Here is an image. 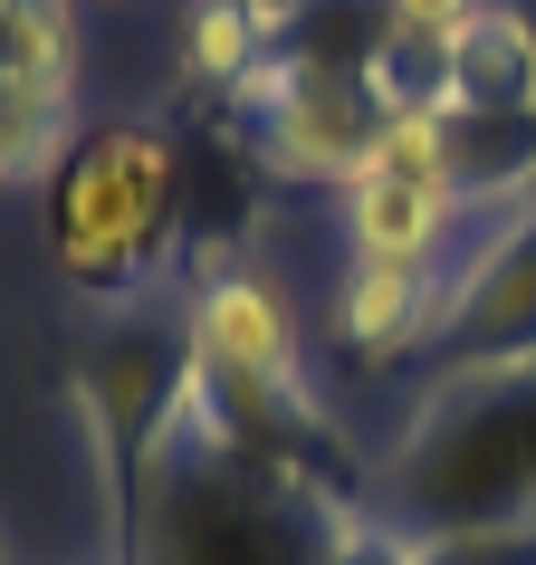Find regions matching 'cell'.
I'll use <instances>...</instances> for the list:
<instances>
[{"label": "cell", "instance_id": "277c9868", "mask_svg": "<svg viewBox=\"0 0 536 565\" xmlns=\"http://www.w3.org/2000/svg\"><path fill=\"white\" fill-rule=\"evenodd\" d=\"M182 413H192V317H163V307L106 317V335L77 364V422H87V450L116 518L135 499V479L173 450Z\"/></svg>", "mask_w": 536, "mask_h": 565}, {"label": "cell", "instance_id": "5b68a950", "mask_svg": "<svg viewBox=\"0 0 536 565\" xmlns=\"http://www.w3.org/2000/svg\"><path fill=\"white\" fill-rule=\"evenodd\" d=\"M249 125V153H259L268 192H345V182L374 163V135H384V87L364 77H288L278 58H259L231 96H211Z\"/></svg>", "mask_w": 536, "mask_h": 565}, {"label": "cell", "instance_id": "52a82bcc", "mask_svg": "<svg viewBox=\"0 0 536 565\" xmlns=\"http://www.w3.org/2000/svg\"><path fill=\"white\" fill-rule=\"evenodd\" d=\"M431 327H441V268L345 259V278H335V298H326V335L355 364H421Z\"/></svg>", "mask_w": 536, "mask_h": 565}, {"label": "cell", "instance_id": "4fadbf2b", "mask_svg": "<svg viewBox=\"0 0 536 565\" xmlns=\"http://www.w3.org/2000/svg\"><path fill=\"white\" fill-rule=\"evenodd\" d=\"M77 135H87L77 125V96H0V192L49 182Z\"/></svg>", "mask_w": 536, "mask_h": 565}, {"label": "cell", "instance_id": "9a60e30c", "mask_svg": "<svg viewBox=\"0 0 536 565\" xmlns=\"http://www.w3.org/2000/svg\"><path fill=\"white\" fill-rule=\"evenodd\" d=\"M479 0H393V30L403 39H431V49H450V30L470 20Z\"/></svg>", "mask_w": 536, "mask_h": 565}, {"label": "cell", "instance_id": "7a4b0ae2", "mask_svg": "<svg viewBox=\"0 0 536 565\" xmlns=\"http://www.w3.org/2000/svg\"><path fill=\"white\" fill-rule=\"evenodd\" d=\"M364 489L412 536H536V364L431 374Z\"/></svg>", "mask_w": 536, "mask_h": 565}, {"label": "cell", "instance_id": "ba28073f", "mask_svg": "<svg viewBox=\"0 0 536 565\" xmlns=\"http://www.w3.org/2000/svg\"><path fill=\"white\" fill-rule=\"evenodd\" d=\"M335 221H345V259H412V268H450V239H460V221H470V211L450 202L441 182L364 163V173L335 192Z\"/></svg>", "mask_w": 536, "mask_h": 565}, {"label": "cell", "instance_id": "2e32d148", "mask_svg": "<svg viewBox=\"0 0 536 565\" xmlns=\"http://www.w3.org/2000/svg\"><path fill=\"white\" fill-rule=\"evenodd\" d=\"M268 10H278V20H288V10H298V0H268Z\"/></svg>", "mask_w": 536, "mask_h": 565}, {"label": "cell", "instance_id": "7c38bea8", "mask_svg": "<svg viewBox=\"0 0 536 565\" xmlns=\"http://www.w3.org/2000/svg\"><path fill=\"white\" fill-rule=\"evenodd\" d=\"M77 58L67 0H0V96H77Z\"/></svg>", "mask_w": 536, "mask_h": 565}, {"label": "cell", "instance_id": "5bb4252c", "mask_svg": "<svg viewBox=\"0 0 536 565\" xmlns=\"http://www.w3.org/2000/svg\"><path fill=\"white\" fill-rule=\"evenodd\" d=\"M355 565H536V536H412L374 508Z\"/></svg>", "mask_w": 536, "mask_h": 565}, {"label": "cell", "instance_id": "9c48e42d", "mask_svg": "<svg viewBox=\"0 0 536 565\" xmlns=\"http://www.w3.org/2000/svg\"><path fill=\"white\" fill-rule=\"evenodd\" d=\"M441 106L536 116V20L517 0H479L441 49Z\"/></svg>", "mask_w": 536, "mask_h": 565}, {"label": "cell", "instance_id": "3957f363", "mask_svg": "<svg viewBox=\"0 0 536 565\" xmlns=\"http://www.w3.org/2000/svg\"><path fill=\"white\" fill-rule=\"evenodd\" d=\"M192 221H182V125L116 116L87 125L49 173V268L96 317L153 307L163 278H182Z\"/></svg>", "mask_w": 536, "mask_h": 565}, {"label": "cell", "instance_id": "30bf717a", "mask_svg": "<svg viewBox=\"0 0 536 565\" xmlns=\"http://www.w3.org/2000/svg\"><path fill=\"white\" fill-rule=\"evenodd\" d=\"M441 116V182L460 211H517L536 202V116H489V106H431Z\"/></svg>", "mask_w": 536, "mask_h": 565}, {"label": "cell", "instance_id": "8992f818", "mask_svg": "<svg viewBox=\"0 0 536 565\" xmlns=\"http://www.w3.org/2000/svg\"><path fill=\"white\" fill-rule=\"evenodd\" d=\"M536 364V202L489 211L479 239L441 268V327L421 345L431 374H527Z\"/></svg>", "mask_w": 536, "mask_h": 565}, {"label": "cell", "instance_id": "6da1fadb", "mask_svg": "<svg viewBox=\"0 0 536 565\" xmlns=\"http://www.w3.org/2000/svg\"><path fill=\"white\" fill-rule=\"evenodd\" d=\"M364 527L374 489L355 460H268L182 413L116 518V565H355Z\"/></svg>", "mask_w": 536, "mask_h": 565}, {"label": "cell", "instance_id": "8fae6325", "mask_svg": "<svg viewBox=\"0 0 536 565\" xmlns=\"http://www.w3.org/2000/svg\"><path fill=\"white\" fill-rule=\"evenodd\" d=\"M278 10L268 0H182V39H173V87L182 96H231L249 67L268 58Z\"/></svg>", "mask_w": 536, "mask_h": 565}, {"label": "cell", "instance_id": "e0dca14e", "mask_svg": "<svg viewBox=\"0 0 536 565\" xmlns=\"http://www.w3.org/2000/svg\"><path fill=\"white\" fill-rule=\"evenodd\" d=\"M0 565H10V536H0Z\"/></svg>", "mask_w": 536, "mask_h": 565}]
</instances>
